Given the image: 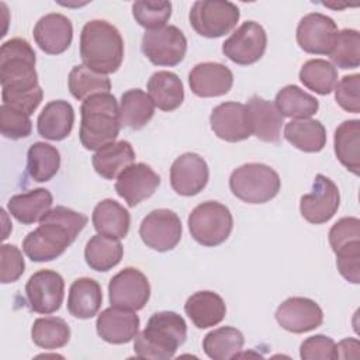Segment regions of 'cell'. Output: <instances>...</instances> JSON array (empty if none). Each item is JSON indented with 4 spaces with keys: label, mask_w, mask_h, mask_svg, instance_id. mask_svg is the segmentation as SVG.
Here are the masks:
<instances>
[{
    "label": "cell",
    "mask_w": 360,
    "mask_h": 360,
    "mask_svg": "<svg viewBox=\"0 0 360 360\" xmlns=\"http://www.w3.org/2000/svg\"><path fill=\"white\" fill-rule=\"evenodd\" d=\"M233 218L229 208L218 201L198 204L188 215V229L195 242L202 246H218L232 232Z\"/></svg>",
    "instance_id": "7"
},
{
    "label": "cell",
    "mask_w": 360,
    "mask_h": 360,
    "mask_svg": "<svg viewBox=\"0 0 360 360\" xmlns=\"http://www.w3.org/2000/svg\"><path fill=\"white\" fill-rule=\"evenodd\" d=\"M68 86L70 94L80 101L94 94L110 93L111 90V82L107 75L97 73L84 65L73 66L68 77Z\"/></svg>",
    "instance_id": "38"
},
{
    "label": "cell",
    "mask_w": 360,
    "mask_h": 360,
    "mask_svg": "<svg viewBox=\"0 0 360 360\" xmlns=\"http://www.w3.org/2000/svg\"><path fill=\"white\" fill-rule=\"evenodd\" d=\"M141 49L156 66H176L186 56L187 39L176 25H165L145 31Z\"/></svg>",
    "instance_id": "9"
},
{
    "label": "cell",
    "mask_w": 360,
    "mask_h": 360,
    "mask_svg": "<svg viewBox=\"0 0 360 360\" xmlns=\"http://www.w3.org/2000/svg\"><path fill=\"white\" fill-rule=\"evenodd\" d=\"M332 250H338L340 246L360 239V221L356 217H345L335 222L328 235Z\"/></svg>",
    "instance_id": "48"
},
{
    "label": "cell",
    "mask_w": 360,
    "mask_h": 360,
    "mask_svg": "<svg viewBox=\"0 0 360 360\" xmlns=\"http://www.w3.org/2000/svg\"><path fill=\"white\" fill-rule=\"evenodd\" d=\"M75 111L65 100H52L45 104L37 120L38 134L49 141H62L72 132Z\"/></svg>",
    "instance_id": "24"
},
{
    "label": "cell",
    "mask_w": 360,
    "mask_h": 360,
    "mask_svg": "<svg viewBox=\"0 0 360 360\" xmlns=\"http://www.w3.org/2000/svg\"><path fill=\"white\" fill-rule=\"evenodd\" d=\"M53 198L46 188H34L27 193L15 194L8 200V212L21 224L30 225L41 221L49 212Z\"/></svg>",
    "instance_id": "27"
},
{
    "label": "cell",
    "mask_w": 360,
    "mask_h": 360,
    "mask_svg": "<svg viewBox=\"0 0 360 360\" xmlns=\"http://www.w3.org/2000/svg\"><path fill=\"white\" fill-rule=\"evenodd\" d=\"M35 51L24 38H11L0 48V83L3 104L31 115L42 101Z\"/></svg>",
    "instance_id": "1"
},
{
    "label": "cell",
    "mask_w": 360,
    "mask_h": 360,
    "mask_svg": "<svg viewBox=\"0 0 360 360\" xmlns=\"http://www.w3.org/2000/svg\"><path fill=\"white\" fill-rule=\"evenodd\" d=\"M284 138L302 152L316 153L326 145V129L318 120H291L284 127Z\"/></svg>",
    "instance_id": "31"
},
{
    "label": "cell",
    "mask_w": 360,
    "mask_h": 360,
    "mask_svg": "<svg viewBox=\"0 0 360 360\" xmlns=\"http://www.w3.org/2000/svg\"><path fill=\"white\" fill-rule=\"evenodd\" d=\"M0 281L3 284L17 281L25 269L21 250L14 246L4 243L0 248Z\"/></svg>",
    "instance_id": "46"
},
{
    "label": "cell",
    "mask_w": 360,
    "mask_h": 360,
    "mask_svg": "<svg viewBox=\"0 0 360 360\" xmlns=\"http://www.w3.org/2000/svg\"><path fill=\"white\" fill-rule=\"evenodd\" d=\"M187 325L181 315L173 311L153 314L146 328L134 338V352L136 357L167 360L186 342Z\"/></svg>",
    "instance_id": "4"
},
{
    "label": "cell",
    "mask_w": 360,
    "mask_h": 360,
    "mask_svg": "<svg viewBox=\"0 0 360 360\" xmlns=\"http://www.w3.org/2000/svg\"><path fill=\"white\" fill-rule=\"evenodd\" d=\"M280 187V176L264 163H245L229 176L232 194L248 204H264L273 200Z\"/></svg>",
    "instance_id": "6"
},
{
    "label": "cell",
    "mask_w": 360,
    "mask_h": 360,
    "mask_svg": "<svg viewBox=\"0 0 360 360\" xmlns=\"http://www.w3.org/2000/svg\"><path fill=\"white\" fill-rule=\"evenodd\" d=\"M31 339L41 349H60L70 339V328L62 318L58 316L38 318L32 323Z\"/></svg>",
    "instance_id": "39"
},
{
    "label": "cell",
    "mask_w": 360,
    "mask_h": 360,
    "mask_svg": "<svg viewBox=\"0 0 360 360\" xmlns=\"http://www.w3.org/2000/svg\"><path fill=\"white\" fill-rule=\"evenodd\" d=\"M32 35L41 51L48 55H59L72 44L73 25L66 15L49 13L37 21Z\"/></svg>",
    "instance_id": "20"
},
{
    "label": "cell",
    "mask_w": 360,
    "mask_h": 360,
    "mask_svg": "<svg viewBox=\"0 0 360 360\" xmlns=\"http://www.w3.org/2000/svg\"><path fill=\"white\" fill-rule=\"evenodd\" d=\"M276 321L288 332L305 333L322 325L323 312L311 298L290 297L277 307Z\"/></svg>",
    "instance_id": "16"
},
{
    "label": "cell",
    "mask_w": 360,
    "mask_h": 360,
    "mask_svg": "<svg viewBox=\"0 0 360 360\" xmlns=\"http://www.w3.org/2000/svg\"><path fill=\"white\" fill-rule=\"evenodd\" d=\"M349 349H353V357H359V349H360V345H359V340L357 339H353V338H349V339H343L342 342H339L336 345V353H338V359L342 357V359H349Z\"/></svg>",
    "instance_id": "49"
},
{
    "label": "cell",
    "mask_w": 360,
    "mask_h": 360,
    "mask_svg": "<svg viewBox=\"0 0 360 360\" xmlns=\"http://www.w3.org/2000/svg\"><path fill=\"white\" fill-rule=\"evenodd\" d=\"M246 107L252 134L263 142L278 143L284 117L277 110L276 104L260 96H253L249 98Z\"/></svg>",
    "instance_id": "23"
},
{
    "label": "cell",
    "mask_w": 360,
    "mask_h": 360,
    "mask_svg": "<svg viewBox=\"0 0 360 360\" xmlns=\"http://www.w3.org/2000/svg\"><path fill=\"white\" fill-rule=\"evenodd\" d=\"M150 297V285L146 276L135 269L125 267L108 283V300L111 307L139 311Z\"/></svg>",
    "instance_id": "10"
},
{
    "label": "cell",
    "mask_w": 360,
    "mask_h": 360,
    "mask_svg": "<svg viewBox=\"0 0 360 360\" xmlns=\"http://www.w3.org/2000/svg\"><path fill=\"white\" fill-rule=\"evenodd\" d=\"M239 17L240 11L236 4L219 0L194 1L188 14L193 30L205 38H219L231 32Z\"/></svg>",
    "instance_id": "8"
},
{
    "label": "cell",
    "mask_w": 360,
    "mask_h": 360,
    "mask_svg": "<svg viewBox=\"0 0 360 360\" xmlns=\"http://www.w3.org/2000/svg\"><path fill=\"white\" fill-rule=\"evenodd\" d=\"M300 80L314 93L326 96L338 83V70L325 59H309L300 69Z\"/></svg>",
    "instance_id": "40"
},
{
    "label": "cell",
    "mask_w": 360,
    "mask_h": 360,
    "mask_svg": "<svg viewBox=\"0 0 360 360\" xmlns=\"http://www.w3.org/2000/svg\"><path fill=\"white\" fill-rule=\"evenodd\" d=\"M0 131L8 139H21L30 136L32 122L30 115L7 104L0 105Z\"/></svg>",
    "instance_id": "43"
},
{
    "label": "cell",
    "mask_w": 360,
    "mask_h": 360,
    "mask_svg": "<svg viewBox=\"0 0 360 360\" xmlns=\"http://www.w3.org/2000/svg\"><path fill=\"white\" fill-rule=\"evenodd\" d=\"M191 91L198 97H218L226 94L233 84L231 69L218 62H202L188 73Z\"/></svg>",
    "instance_id": "21"
},
{
    "label": "cell",
    "mask_w": 360,
    "mask_h": 360,
    "mask_svg": "<svg viewBox=\"0 0 360 360\" xmlns=\"http://www.w3.org/2000/svg\"><path fill=\"white\" fill-rule=\"evenodd\" d=\"M101 302L103 292L96 280L90 277H80L72 283L68 295V311L72 316L90 319L98 312Z\"/></svg>",
    "instance_id": "28"
},
{
    "label": "cell",
    "mask_w": 360,
    "mask_h": 360,
    "mask_svg": "<svg viewBox=\"0 0 360 360\" xmlns=\"http://www.w3.org/2000/svg\"><path fill=\"white\" fill-rule=\"evenodd\" d=\"M333 66L354 69L360 65V34L357 30L345 28L338 32L335 46L330 52Z\"/></svg>",
    "instance_id": "41"
},
{
    "label": "cell",
    "mask_w": 360,
    "mask_h": 360,
    "mask_svg": "<svg viewBox=\"0 0 360 360\" xmlns=\"http://www.w3.org/2000/svg\"><path fill=\"white\" fill-rule=\"evenodd\" d=\"M243 343L245 338L239 329L233 326H221L205 335L202 349L212 360H229L239 356Z\"/></svg>",
    "instance_id": "35"
},
{
    "label": "cell",
    "mask_w": 360,
    "mask_h": 360,
    "mask_svg": "<svg viewBox=\"0 0 360 360\" xmlns=\"http://www.w3.org/2000/svg\"><path fill=\"white\" fill-rule=\"evenodd\" d=\"M155 114V104L141 89H129L122 93L120 101L121 125L131 129L143 128Z\"/></svg>",
    "instance_id": "33"
},
{
    "label": "cell",
    "mask_w": 360,
    "mask_h": 360,
    "mask_svg": "<svg viewBox=\"0 0 360 360\" xmlns=\"http://www.w3.org/2000/svg\"><path fill=\"white\" fill-rule=\"evenodd\" d=\"M124 255L120 239L104 235H94L84 248V259L87 266L96 271H108L115 267Z\"/></svg>",
    "instance_id": "34"
},
{
    "label": "cell",
    "mask_w": 360,
    "mask_h": 360,
    "mask_svg": "<svg viewBox=\"0 0 360 360\" xmlns=\"http://www.w3.org/2000/svg\"><path fill=\"white\" fill-rule=\"evenodd\" d=\"M59 150L46 142H34L27 152V170L34 181L51 180L59 170Z\"/></svg>",
    "instance_id": "37"
},
{
    "label": "cell",
    "mask_w": 360,
    "mask_h": 360,
    "mask_svg": "<svg viewBox=\"0 0 360 360\" xmlns=\"http://www.w3.org/2000/svg\"><path fill=\"white\" fill-rule=\"evenodd\" d=\"M97 335L107 343L124 345L131 342L139 329V318L135 311L110 307L101 311L96 321Z\"/></svg>",
    "instance_id": "22"
},
{
    "label": "cell",
    "mask_w": 360,
    "mask_h": 360,
    "mask_svg": "<svg viewBox=\"0 0 360 360\" xmlns=\"http://www.w3.org/2000/svg\"><path fill=\"white\" fill-rule=\"evenodd\" d=\"M91 221L97 233L114 239H122L128 235L131 215L120 202L105 198L94 207Z\"/></svg>",
    "instance_id": "26"
},
{
    "label": "cell",
    "mask_w": 360,
    "mask_h": 360,
    "mask_svg": "<svg viewBox=\"0 0 360 360\" xmlns=\"http://www.w3.org/2000/svg\"><path fill=\"white\" fill-rule=\"evenodd\" d=\"M25 295L30 308L34 312L45 315L56 312L63 302V277L55 270H38L28 278L25 284Z\"/></svg>",
    "instance_id": "13"
},
{
    "label": "cell",
    "mask_w": 360,
    "mask_h": 360,
    "mask_svg": "<svg viewBox=\"0 0 360 360\" xmlns=\"http://www.w3.org/2000/svg\"><path fill=\"white\" fill-rule=\"evenodd\" d=\"M274 101L283 117L294 120L311 118L319 108L318 100L295 84H287L278 90Z\"/></svg>",
    "instance_id": "36"
},
{
    "label": "cell",
    "mask_w": 360,
    "mask_h": 360,
    "mask_svg": "<svg viewBox=\"0 0 360 360\" xmlns=\"http://www.w3.org/2000/svg\"><path fill=\"white\" fill-rule=\"evenodd\" d=\"M336 255V266L342 277L353 284L360 283V239L352 240L338 250Z\"/></svg>",
    "instance_id": "44"
},
{
    "label": "cell",
    "mask_w": 360,
    "mask_h": 360,
    "mask_svg": "<svg viewBox=\"0 0 360 360\" xmlns=\"http://www.w3.org/2000/svg\"><path fill=\"white\" fill-rule=\"evenodd\" d=\"M132 15L135 21L148 30H156L165 27L172 15V3L159 1H145L139 0L132 4Z\"/></svg>",
    "instance_id": "42"
},
{
    "label": "cell",
    "mask_w": 360,
    "mask_h": 360,
    "mask_svg": "<svg viewBox=\"0 0 360 360\" xmlns=\"http://www.w3.org/2000/svg\"><path fill=\"white\" fill-rule=\"evenodd\" d=\"M333 146L338 160L353 174L360 173V121H343L335 131Z\"/></svg>",
    "instance_id": "32"
},
{
    "label": "cell",
    "mask_w": 360,
    "mask_h": 360,
    "mask_svg": "<svg viewBox=\"0 0 360 360\" xmlns=\"http://www.w3.org/2000/svg\"><path fill=\"white\" fill-rule=\"evenodd\" d=\"M146 87L155 107L162 111H173L179 108L184 100L183 83L173 72H155L149 77Z\"/></svg>",
    "instance_id": "29"
},
{
    "label": "cell",
    "mask_w": 360,
    "mask_h": 360,
    "mask_svg": "<svg viewBox=\"0 0 360 360\" xmlns=\"http://www.w3.org/2000/svg\"><path fill=\"white\" fill-rule=\"evenodd\" d=\"M360 75H346L335 86V98L338 104L347 112L359 114L360 112Z\"/></svg>",
    "instance_id": "45"
},
{
    "label": "cell",
    "mask_w": 360,
    "mask_h": 360,
    "mask_svg": "<svg viewBox=\"0 0 360 360\" xmlns=\"http://www.w3.org/2000/svg\"><path fill=\"white\" fill-rule=\"evenodd\" d=\"M87 224V217L58 205L42 217L37 229L22 240V250L32 262H51L59 257Z\"/></svg>",
    "instance_id": "2"
},
{
    "label": "cell",
    "mask_w": 360,
    "mask_h": 360,
    "mask_svg": "<svg viewBox=\"0 0 360 360\" xmlns=\"http://www.w3.org/2000/svg\"><path fill=\"white\" fill-rule=\"evenodd\" d=\"M210 170L207 162L194 152L180 155L170 167L172 188L184 197H191L202 191L207 186Z\"/></svg>",
    "instance_id": "19"
},
{
    "label": "cell",
    "mask_w": 360,
    "mask_h": 360,
    "mask_svg": "<svg viewBox=\"0 0 360 360\" xmlns=\"http://www.w3.org/2000/svg\"><path fill=\"white\" fill-rule=\"evenodd\" d=\"M79 138L87 150L115 142L120 134V107L117 98L110 93L94 94L86 98L80 105Z\"/></svg>",
    "instance_id": "5"
},
{
    "label": "cell",
    "mask_w": 360,
    "mask_h": 360,
    "mask_svg": "<svg viewBox=\"0 0 360 360\" xmlns=\"http://www.w3.org/2000/svg\"><path fill=\"white\" fill-rule=\"evenodd\" d=\"M210 124L214 134L226 142H240L252 135L248 107L242 103H221L211 111Z\"/></svg>",
    "instance_id": "18"
},
{
    "label": "cell",
    "mask_w": 360,
    "mask_h": 360,
    "mask_svg": "<svg viewBox=\"0 0 360 360\" xmlns=\"http://www.w3.org/2000/svg\"><path fill=\"white\" fill-rule=\"evenodd\" d=\"M159 184L160 177L150 166L146 163H132L118 174L115 191L128 207H135L149 198Z\"/></svg>",
    "instance_id": "17"
},
{
    "label": "cell",
    "mask_w": 360,
    "mask_h": 360,
    "mask_svg": "<svg viewBox=\"0 0 360 360\" xmlns=\"http://www.w3.org/2000/svg\"><path fill=\"white\" fill-rule=\"evenodd\" d=\"M300 356L304 360L338 359L336 343L332 338L325 336V335L309 336L301 343Z\"/></svg>",
    "instance_id": "47"
},
{
    "label": "cell",
    "mask_w": 360,
    "mask_h": 360,
    "mask_svg": "<svg viewBox=\"0 0 360 360\" xmlns=\"http://www.w3.org/2000/svg\"><path fill=\"white\" fill-rule=\"evenodd\" d=\"M181 231L179 215L167 208L150 211L139 225L142 242L158 252H167L176 248L181 239Z\"/></svg>",
    "instance_id": "11"
},
{
    "label": "cell",
    "mask_w": 360,
    "mask_h": 360,
    "mask_svg": "<svg viewBox=\"0 0 360 360\" xmlns=\"http://www.w3.org/2000/svg\"><path fill=\"white\" fill-rule=\"evenodd\" d=\"M186 315L198 329H207L222 322L226 314L224 300L214 291H197L184 304Z\"/></svg>",
    "instance_id": "25"
},
{
    "label": "cell",
    "mask_w": 360,
    "mask_h": 360,
    "mask_svg": "<svg viewBox=\"0 0 360 360\" xmlns=\"http://www.w3.org/2000/svg\"><path fill=\"white\" fill-rule=\"evenodd\" d=\"M135 150L128 141H118L100 148L91 158V163L97 174L107 180L118 177V174L132 165Z\"/></svg>",
    "instance_id": "30"
},
{
    "label": "cell",
    "mask_w": 360,
    "mask_h": 360,
    "mask_svg": "<svg viewBox=\"0 0 360 360\" xmlns=\"http://www.w3.org/2000/svg\"><path fill=\"white\" fill-rule=\"evenodd\" d=\"M338 32V25L330 17L322 13H309L298 22L297 42L307 53L330 55Z\"/></svg>",
    "instance_id": "15"
},
{
    "label": "cell",
    "mask_w": 360,
    "mask_h": 360,
    "mask_svg": "<svg viewBox=\"0 0 360 360\" xmlns=\"http://www.w3.org/2000/svg\"><path fill=\"white\" fill-rule=\"evenodd\" d=\"M340 205L338 186L326 176L316 174L312 190L300 200V212L309 224L319 225L328 222Z\"/></svg>",
    "instance_id": "14"
},
{
    "label": "cell",
    "mask_w": 360,
    "mask_h": 360,
    "mask_svg": "<svg viewBox=\"0 0 360 360\" xmlns=\"http://www.w3.org/2000/svg\"><path fill=\"white\" fill-rule=\"evenodd\" d=\"M80 58L97 73L117 72L124 59V39L117 27L105 20L87 21L80 34Z\"/></svg>",
    "instance_id": "3"
},
{
    "label": "cell",
    "mask_w": 360,
    "mask_h": 360,
    "mask_svg": "<svg viewBox=\"0 0 360 360\" xmlns=\"http://www.w3.org/2000/svg\"><path fill=\"white\" fill-rule=\"evenodd\" d=\"M267 46L264 28L256 21H246L233 31L222 44L224 55L236 65H252L257 62Z\"/></svg>",
    "instance_id": "12"
}]
</instances>
